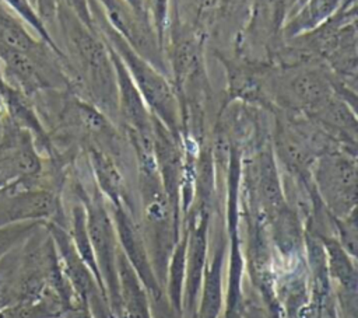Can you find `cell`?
Listing matches in <instances>:
<instances>
[{
    "mask_svg": "<svg viewBox=\"0 0 358 318\" xmlns=\"http://www.w3.org/2000/svg\"><path fill=\"white\" fill-rule=\"evenodd\" d=\"M112 220L115 224L117 242L123 256L127 259L130 266L134 269L136 275L141 280L148 297L165 293L159 284L155 272L151 265V259L144 242L143 233L140 227L133 220L130 206H110Z\"/></svg>",
    "mask_w": 358,
    "mask_h": 318,
    "instance_id": "6",
    "label": "cell"
},
{
    "mask_svg": "<svg viewBox=\"0 0 358 318\" xmlns=\"http://www.w3.org/2000/svg\"><path fill=\"white\" fill-rule=\"evenodd\" d=\"M136 13L141 14V15H148V11L145 8V3L144 0H124Z\"/></svg>",
    "mask_w": 358,
    "mask_h": 318,
    "instance_id": "17",
    "label": "cell"
},
{
    "mask_svg": "<svg viewBox=\"0 0 358 318\" xmlns=\"http://www.w3.org/2000/svg\"><path fill=\"white\" fill-rule=\"evenodd\" d=\"M43 221H24L0 227V259L22 244Z\"/></svg>",
    "mask_w": 358,
    "mask_h": 318,
    "instance_id": "14",
    "label": "cell"
},
{
    "mask_svg": "<svg viewBox=\"0 0 358 318\" xmlns=\"http://www.w3.org/2000/svg\"><path fill=\"white\" fill-rule=\"evenodd\" d=\"M88 163L95 179V188L110 206H130L124 177L113 155L95 144L88 146Z\"/></svg>",
    "mask_w": 358,
    "mask_h": 318,
    "instance_id": "9",
    "label": "cell"
},
{
    "mask_svg": "<svg viewBox=\"0 0 358 318\" xmlns=\"http://www.w3.org/2000/svg\"><path fill=\"white\" fill-rule=\"evenodd\" d=\"M81 199L85 207L87 230L94 251L95 263L101 276V282L105 289L115 318H120V297L117 277L119 242L112 214L108 209L106 200L96 188L91 196L83 193Z\"/></svg>",
    "mask_w": 358,
    "mask_h": 318,
    "instance_id": "4",
    "label": "cell"
},
{
    "mask_svg": "<svg viewBox=\"0 0 358 318\" xmlns=\"http://www.w3.org/2000/svg\"><path fill=\"white\" fill-rule=\"evenodd\" d=\"M1 308H3V307H1V303H0V310H1Z\"/></svg>",
    "mask_w": 358,
    "mask_h": 318,
    "instance_id": "18",
    "label": "cell"
},
{
    "mask_svg": "<svg viewBox=\"0 0 358 318\" xmlns=\"http://www.w3.org/2000/svg\"><path fill=\"white\" fill-rule=\"evenodd\" d=\"M108 49L116 71L119 118L123 122V127L126 132H130L147 141H152V115L120 57L109 46Z\"/></svg>",
    "mask_w": 358,
    "mask_h": 318,
    "instance_id": "8",
    "label": "cell"
},
{
    "mask_svg": "<svg viewBox=\"0 0 358 318\" xmlns=\"http://www.w3.org/2000/svg\"><path fill=\"white\" fill-rule=\"evenodd\" d=\"M317 198L331 217L345 219L357 207L355 153L333 147L322 153L310 171Z\"/></svg>",
    "mask_w": 358,
    "mask_h": 318,
    "instance_id": "3",
    "label": "cell"
},
{
    "mask_svg": "<svg viewBox=\"0 0 358 318\" xmlns=\"http://www.w3.org/2000/svg\"><path fill=\"white\" fill-rule=\"evenodd\" d=\"M62 3L88 28L95 29L88 0H62ZM96 31V29H95Z\"/></svg>",
    "mask_w": 358,
    "mask_h": 318,
    "instance_id": "15",
    "label": "cell"
},
{
    "mask_svg": "<svg viewBox=\"0 0 358 318\" xmlns=\"http://www.w3.org/2000/svg\"><path fill=\"white\" fill-rule=\"evenodd\" d=\"M60 210L59 199L49 189H14L13 184L0 193V227L53 219Z\"/></svg>",
    "mask_w": 358,
    "mask_h": 318,
    "instance_id": "7",
    "label": "cell"
},
{
    "mask_svg": "<svg viewBox=\"0 0 358 318\" xmlns=\"http://www.w3.org/2000/svg\"><path fill=\"white\" fill-rule=\"evenodd\" d=\"M94 27L102 41L120 57L148 111L173 134L182 136L180 106L171 78L140 56L108 24L96 0H88Z\"/></svg>",
    "mask_w": 358,
    "mask_h": 318,
    "instance_id": "2",
    "label": "cell"
},
{
    "mask_svg": "<svg viewBox=\"0 0 358 318\" xmlns=\"http://www.w3.org/2000/svg\"><path fill=\"white\" fill-rule=\"evenodd\" d=\"M326 258V269L330 279L337 283V289L357 291V269L351 256L336 237H319Z\"/></svg>",
    "mask_w": 358,
    "mask_h": 318,
    "instance_id": "12",
    "label": "cell"
},
{
    "mask_svg": "<svg viewBox=\"0 0 358 318\" xmlns=\"http://www.w3.org/2000/svg\"><path fill=\"white\" fill-rule=\"evenodd\" d=\"M0 137H1V133H0Z\"/></svg>",
    "mask_w": 358,
    "mask_h": 318,
    "instance_id": "19",
    "label": "cell"
},
{
    "mask_svg": "<svg viewBox=\"0 0 358 318\" xmlns=\"http://www.w3.org/2000/svg\"><path fill=\"white\" fill-rule=\"evenodd\" d=\"M62 318H94V315L91 314L88 305L83 301L74 303L73 305L67 307L63 314Z\"/></svg>",
    "mask_w": 358,
    "mask_h": 318,
    "instance_id": "16",
    "label": "cell"
},
{
    "mask_svg": "<svg viewBox=\"0 0 358 318\" xmlns=\"http://www.w3.org/2000/svg\"><path fill=\"white\" fill-rule=\"evenodd\" d=\"M345 0H299L288 13L281 29L282 41L309 32L329 20Z\"/></svg>",
    "mask_w": 358,
    "mask_h": 318,
    "instance_id": "10",
    "label": "cell"
},
{
    "mask_svg": "<svg viewBox=\"0 0 358 318\" xmlns=\"http://www.w3.org/2000/svg\"><path fill=\"white\" fill-rule=\"evenodd\" d=\"M0 43L17 49L20 52H24L42 64L53 66L50 63V59L48 56V50L45 45L36 42L27 31L25 28L13 17L1 11L0 8Z\"/></svg>",
    "mask_w": 358,
    "mask_h": 318,
    "instance_id": "13",
    "label": "cell"
},
{
    "mask_svg": "<svg viewBox=\"0 0 358 318\" xmlns=\"http://www.w3.org/2000/svg\"><path fill=\"white\" fill-rule=\"evenodd\" d=\"M224 241L207 259L199 296L196 318H220L222 310V268H224Z\"/></svg>",
    "mask_w": 358,
    "mask_h": 318,
    "instance_id": "11",
    "label": "cell"
},
{
    "mask_svg": "<svg viewBox=\"0 0 358 318\" xmlns=\"http://www.w3.org/2000/svg\"><path fill=\"white\" fill-rule=\"evenodd\" d=\"M96 1L108 24L130 45V48L169 77L165 52L150 15L136 13L124 0Z\"/></svg>",
    "mask_w": 358,
    "mask_h": 318,
    "instance_id": "5",
    "label": "cell"
},
{
    "mask_svg": "<svg viewBox=\"0 0 358 318\" xmlns=\"http://www.w3.org/2000/svg\"><path fill=\"white\" fill-rule=\"evenodd\" d=\"M1 191H3V189H1ZM1 191H0V193H1Z\"/></svg>",
    "mask_w": 358,
    "mask_h": 318,
    "instance_id": "20",
    "label": "cell"
},
{
    "mask_svg": "<svg viewBox=\"0 0 358 318\" xmlns=\"http://www.w3.org/2000/svg\"><path fill=\"white\" fill-rule=\"evenodd\" d=\"M56 20L64 36L71 62L73 90L78 97L94 104L109 119L119 118L116 71L109 49L95 29L84 25L60 0Z\"/></svg>",
    "mask_w": 358,
    "mask_h": 318,
    "instance_id": "1",
    "label": "cell"
}]
</instances>
